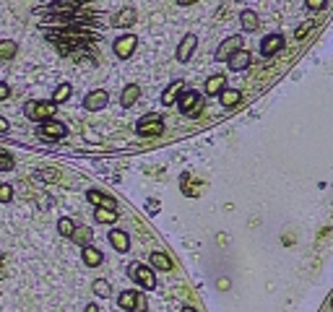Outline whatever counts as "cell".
Listing matches in <instances>:
<instances>
[{"mask_svg": "<svg viewBox=\"0 0 333 312\" xmlns=\"http://www.w3.org/2000/svg\"><path fill=\"white\" fill-rule=\"evenodd\" d=\"M136 130H138V135H159L164 130V120L159 114H146V117L138 120Z\"/></svg>", "mask_w": 333, "mask_h": 312, "instance_id": "obj_2", "label": "cell"}, {"mask_svg": "<svg viewBox=\"0 0 333 312\" xmlns=\"http://www.w3.org/2000/svg\"><path fill=\"white\" fill-rule=\"evenodd\" d=\"M16 55V42H0V60H8Z\"/></svg>", "mask_w": 333, "mask_h": 312, "instance_id": "obj_27", "label": "cell"}, {"mask_svg": "<svg viewBox=\"0 0 333 312\" xmlns=\"http://www.w3.org/2000/svg\"><path fill=\"white\" fill-rule=\"evenodd\" d=\"M227 63H229L232 70H245V68L250 65V52H247V50H239V52H234Z\"/></svg>", "mask_w": 333, "mask_h": 312, "instance_id": "obj_12", "label": "cell"}, {"mask_svg": "<svg viewBox=\"0 0 333 312\" xmlns=\"http://www.w3.org/2000/svg\"><path fill=\"white\" fill-rule=\"evenodd\" d=\"M151 265L159 268V270H172V260L164 252H151Z\"/></svg>", "mask_w": 333, "mask_h": 312, "instance_id": "obj_20", "label": "cell"}, {"mask_svg": "<svg viewBox=\"0 0 333 312\" xmlns=\"http://www.w3.org/2000/svg\"><path fill=\"white\" fill-rule=\"evenodd\" d=\"M89 201H91L94 206H102V208H112V211H115V201L107 198V195H102V192H97V190H89Z\"/></svg>", "mask_w": 333, "mask_h": 312, "instance_id": "obj_18", "label": "cell"}, {"mask_svg": "<svg viewBox=\"0 0 333 312\" xmlns=\"http://www.w3.org/2000/svg\"><path fill=\"white\" fill-rule=\"evenodd\" d=\"M8 169H13V159H11V153L0 151V172H8Z\"/></svg>", "mask_w": 333, "mask_h": 312, "instance_id": "obj_28", "label": "cell"}, {"mask_svg": "<svg viewBox=\"0 0 333 312\" xmlns=\"http://www.w3.org/2000/svg\"><path fill=\"white\" fill-rule=\"evenodd\" d=\"M180 94H182V81H175L170 89H166V91L161 94V104H172V102H177Z\"/></svg>", "mask_w": 333, "mask_h": 312, "instance_id": "obj_14", "label": "cell"}, {"mask_svg": "<svg viewBox=\"0 0 333 312\" xmlns=\"http://www.w3.org/2000/svg\"><path fill=\"white\" fill-rule=\"evenodd\" d=\"M195 42H198V39H195L193 34H188L182 42H180V47H177V60H180V63H188V60H190V55L195 52Z\"/></svg>", "mask_w": 333, "mask_h": 312, "instance_id": "obj_11", "label": "cell"}, {"mask_svg": "<svg viewBox=\"0 0 333 312\" xmlns=\"http://www.w3.org/2000/svg\"><path fill=\"white\" fill-rule=\"evenodd\" d=\"M58 231L63 234V237H73V231H76V224L70 219H60L58 221Z\"/></svg>", "mask_w": 333, "mask_h": 312, "instance_id": "obj_25", "label": "cell"}, {"mask_svg": "<svg viewBox=\"0 0 333 312\" xmlns=\"http://www.w3.org/2000/svg\"><path fill=\"white\" fill-rule=\"evenodd\" d=\"M13 198V190H11V185H0V203H8Z\"/></svg>", "mask_w": 333, "mask_h": 312, "instance_id": "obj_30", "label": "cell"}, {"mask_svg": "<svg viewBox=\"0 0 333 312\" xmlns=\"http://www.w3.org/2000/svg\"><path fill=\"white\" fill-rule=\"evenodd\" d=\"M81 258H83V263H86V265H91V268L102 263V252H99L97 247H91V245H86V247H83Z\"/></svg>", "mask_w": 333, "mask_h": 312, "instance_id": "obj_15", "label": "cell"}, {"mask_svg": "<svg viewBox=\"0 0 333 312\" xmlns=\"http://www.w3.org/2000/svg\"><path fill=\"white\" fill-rule=\"evenodd\" d=\"M310 29H312V21H307V24H302V26L297 29V39H302V36H305V34L310 31Z\"/></svg>", "mask_w": 333, "mask_h": 312, "instance_id": "obj_31", "label": "cell"}, {"mask_svg": "<svg viewBox=\"0 0 333 312\" xmlns=\"http://www.w3.org/2000/svg\"><path fill=\"white\" fill-rule=\"evenodd\" d=\"M65 133H68V128L63 123H58V120H47L39 128V135H45V138H63Z\"/></svg>", "mask_w": 333, "mask_h": 312, "instance_id": "obj_9", "label": "cell"}, {"mask_svg": "<svg viewBox=\"0 0 333 312\" xmlns=\"http://www.w3.org/2000/svg\"><path fill=\"white\" fill-rule=\"evenodd\" d=\"M65 99H70V86H68V84H63V86H58V89H55L52 104L58 107V104H60V102H65Z\"/></svg>", "mask_w": 333, "mask_h": 312, "instance_id": "obj_24", "label": "cell"}, {"mask_svg": "<svg viewBox=\"0 0 333 312\" xmlns=\"http://www.w3.org/2000/svg\"><path fill=\"white\" fill-rule=\"evenodd\" d=\"M307 8H310V11H323V8H325V3H312V0H310Z\"/></svg>", "mask_w": 333, "mask_h": 312, "instance_id": "obj_33", "label": "cell"}, {"mask_svg": "<svg viewBox=\"0 0 333 312\" xmlns=\"http://www.w3.org/2000/svg\"><path fill=\"white\" fill-rule=\"evenodd\" d=\"M91 289H94V294H99V297H109V281H104V279H97L94 284H91Z\"/></svg>", "mask_w": 333, "mask_h": 312, "instance_id": "obj_26", "label": "cell"}, {"mask_svg": "<svg viewBox=\"0 0 333 312\" xmlns=\"http://www.w3.org/2000/svg\"><path fill=\"white\" fill-rule=\"evenodd\" d=\"M224 75H211V78H208V81H206V94H221L224 91Z\"/></svg>", "mask_w": 333, "mask_h": 312, "instance_id": "obj_16", "label": "cell"}, {"mask_svg": "<svg viewBox=\"0 0 333 312\" xmlns=\"http://www.w3.org/2000/svg\"><path fill=\"white\" fill-rule=\"evenodd\" d=\"M133 21H136V11H133V8H125V11H120V13L112 18L115 26H128V24H133Z\"/></svg>", "mask_w": 333, "mask_h": 312, "instance_id": "obj_19", "label": "cell"}, {"mask_svg": "<svg viewBox=\"0 0 333 312\" xmlns=\"http://www.w3.org/2000/svg\"><path fill=\"white\" fill-rule=\"evenodd\" d=\"M138 96H141V89H138L136 84H131V86H125V91H122V96H120V104H122V107H133V104L138 102Z\"/></svg>", "mask_w": 333, "mask_h": 312, "instance_id": "obj_13", "label": "cell"}, {"mask_svg": "<svg viewBox=\"0 0 333 312\" xmlns=\"http://www.w3.org/2000/svg\"><path fill=\"white\" fill-rule=\"evenodd\" d=\"M136 42H138V39L133 34H125V36L115 39V55L117 57H131L133 50H136Z\"/></svg>", "mask_w": 333, "mask_h": 312, "instance_id": "obj_6", "label": "cell"}, {"mask_svg": "<svg viewBox=\"0 0 333 312\" xmlns=\"http://www.w3.org/2000/svg\"><path fill=\"white\" fill-rule=\"evenodd\" d=\"M182 312H195V309L193 307H182Z\"/></svg>", "mask_w": 333, "mask_h": 312, "instance_id": "obj_38", "label": "cell"}, {"mask_svg": "<svg viewBox=\"0 0 333 312\" xmlns=\"http://www.w3.org/2000/svg\"><path fill=\"white\" fill-rule=\"evenodd\" d=\"M128 270H131V276H133L138 284H143L146 289H154V286H156V276H154L151 268H146V265H141V263H133Z\"/></svg>", "mask_w": 333, "mask_h": 312, "instance_id": "obj_4", "label": "cell"}, {"mask_svg": "<svg viewBox=\"0 0 333 312\" xmlns=\"http://www.w3.org/2000/svg\"><path fill=\"white\" fill-rule=\"evenodd\" d=\"M109 242H112V247L117 250V252H128L131 250V237L125 231H120V229H112L109 231Z\"/></svg>", "mask_w": 333, "mask_h": 312, "instance_id": "obj_10", "label": "cell"}, {"mask_svg": "<svg viewBox=\"0 0 333 312\" xmlns=\"http://www.w3.org/2000/svg\"><path fill=\"white\" fill-rule=\"evenodd\" d=\"M281 47H284V36H281V34H268V36L263 39V42H261V52H263L266 57L276 55Z\"/></svg>", "mask_w": 333, "mask_h": 312, "instance_id": "obj_8", "label": "cell"}, {"mask_svg": "<svg viewBox=\"0 0 333 312\" xmlns=\"http://www.w3.org/2000/svg\"><path fill=\"white\" fill-rule=\"evenodd\" d=\"M39 177H42V180H55V177H58V172H42Z\"/></svg>", "mask_w": 333, "mask_h": 312, "instance_id": "obj_35", "label": "cell"}, {"mask_svg": "<svg viewBox=\"0 0 333 312\" xmlns=\"http://www.w3.org/2000/svg\"><path fill=\"white\" fill-rule=\"evenodd\" d=\"M239 21H242V29H245V31H255V29H258V16H255L253 11H242Z\"/></svg>", "mask_w": 333, "mask_h": 312, "instance_id": "obj_21", "label": "cell"}, {"mask_svg": "<svg viewBox=\"0 0 333 312\" xmlns=\"http://www.w3.org/2000/svg\"><path fill=\"white\" fill-rule=\"evenodd\" d=\"M143 309H146V299L138 294V297H136V312H143Z\"/></svg>", "mask_w": 333, "mask_h": 312, "instance_id": "obj_32", "label": "cell"}, {"mask_svg": "<svg viewBox=\"0 0 333 312\" xmlns=\"http://www.w3.org/2000/svg\"><path fill=\"white\" fill-rule=\"evenodd\" d=\"M0 130H8V120H3V117H0Z\"/></svg>", "mask_w": 333, "mask_h": 312, "instance_id": "obj_36", "label": "cell"}, {"mask_svg": "<svg viewBox=\"0 0 333 312\" xmlns=\"http://www.w3.org/2000/svg\"><path fill=\"white\" fill-rule=\"evenodd\" d=\"M55 104H47V102H31L29 104V109H26V114L31 117V120H52V114H55Z\"/></svg>", "mask_w": 333, "mask_h": 312, "instance_id": "obj_3", "label": "cell"}, {"mask_svg": "<svg viewBox=\"0 0 333 312\" xmlns=\"http://www.w3.org/2000/svg\"><path fill=\"white\" fill-rule=\"evenodd\" d=\"M73 240L83 245V242H89V240H91V231H89V229H76V231H73Z\"/></svg>", "mask_w": 333, "mask_h": 312, "instance_id": "obj_29", "label": "cell"}, {"mask_svg": "<svg viewBox=\"0 0 333 312\" xmlns=\"http://www.w3.org/2000/svg\"><path fill=\"white\" fill-rule=\"evenodd\" d=\"M219 96H221V104H224V107H234V104H239V91H237V89H224Z\"/></svg>", "mask_w": 333, "mask_h": 312, "instance_id": "obj_22", "label": "cell"}, {"mask_svg": "<svg viewBox=\"0 0 333 312\" xmlns=\"http://www.w3.org/2000/svg\"><path fill=\"white\" fill-rule=\"evenodd\" d=\"M177 104H180V112L188 114V117H195L203 109V102H200V96L195 91H182L180 99H177Z\"/></svg>", "mask_w": 333, "mask_h": 312, "instance_id": "obj_1", "label": "cell"}, {"mask_svg": "<svg viewBox=\"0 0 333 312\" xmlns=\"http://www.w3.org/2000/svg\"><path fill=\"white\" fill-rule=\"evenodd\" d=\"M136 297H138L136 291H122V294L117 297V304H120L125 312H133V309H136Z\"/></svg>", "mask_w": 333, "mask_h": 312, "instance_id": "obj_17", "label": "cell"}, {"mask_svg": "<svg viewBox=\"0 0 333 312\" xmlns=\"http://www.w3.org/2000/svg\"><path fill=\"white\" fill-rule=\"evenodd\" d=\"M242 50V39L239 36H229V39H224V42H221V47L216 50V60L219 63H227L234 52H239Z\"/></svg>", "mask_w": 333, "mask_h": 312, "instance_id": "obj_5", "label": "cell"}, {"mask_svg": "<svg viewBox=\"0 0 333 312\" xmlns=\"http://www.w3.org/2000/svg\"><path fill=\"white\" fill-rule=\"evenodd\" d=\"M8 94H11V89H8L6 84H0V99H6Z\"/></svg>", "mask_w": 333, "mask_h": 312, "instance_id": "obj_34", "label": "cell"}, {"mask_svg": "<svg viewBox=\"0 0 333 312\" xmlns=\"http://www.w3.org/2000/svg\"><path fill=\"white\" fill-rule=\"evenodd\" d=\"M83 312H99V307H97V304H89V307L83 309Z\"/></svg>", "mask_w": 333, "mask_h": 312, "instance_id": "obj_37", "label": "cell"}, {"mask_svg": "<svg viewBox=\"0 0 333 312\" xmlns=\"http://www.w3.org/2000/svg\"><path fill=\"white\" fill-rule=\"evenodd\" d=\"M117 219V211H112V208H97V221L99 224H112Z\"/></svg>", "mask_w": 333, "mask_h": 312, "instance_id": "obj_23", "label": "cell"}, {"mask_svg": "<svg viewBox=\"0 0 333 312\" xmlns=\"http://www.w3.org/2000/svg\"><path fill=\"white\" fill-rule=\"evenodd\" d=\"M107 102H109V94H107L104 89H97V91L86 94V99H83V107L91 109V112H97V109H102Z\"/></svg>", "mask_w": 333, "mask_h": 312, "instance_id": "obj_7", "label": "cell"}]
</instances>
